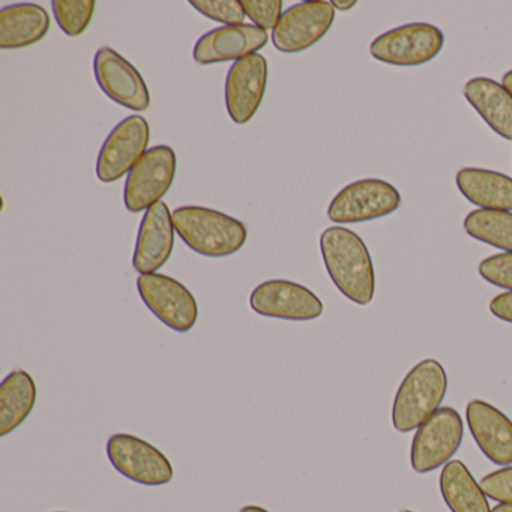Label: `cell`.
Here are the masks:
<instances>
[{
	"label": "cell",
	"mask_w": 512,
	"mask_h": 512,
	"mask_svg": "<svg viewBox=\"0 0 512 512\" xmlns=\"http://www.w3.org/2000/svg\"><path fill=\"white\" fill-rule=\"evenodd\" d=\"M268 32L254 25L221 26L199 38L193 50L199 65L223 64L241 61L268 44Z\"/></svg>",
	"instance_id": "16"
},
{
	"label": "cell",
	"mask_w": 512,
	"mask_h": 512,
	"mask_svg": "<svg viewBox=\"0 0 512 512\" xmlns=\"http://www.w3.org/2000/svg\"><path fill=\"white\" fill-rule=\"evenodd\" d=\"M320 253L329 278L344 298L368 305L376 295V272L367 244L347 227H328L320 235Z\"/></svg>",
	"instance_id": "1"
},
{
	"label": "cell",
	"mask_w": 512,
	"mask_h": 512,
	"mask_svg": "<svg viewBox=\"0 0 512 512\" xmlns=\"http://www.w3.org/2000/svg\"><path fill=\"white\" fill-rule=\"evenodd\" d=\"M107 457L112 466L130 481L148 487L169 484L175 469L169 458L152 443L128 433H116L107 440Z\"/></svg>",
	"instance_id": "7"
},
{
	"label": "cell",
	"mask_w": 512,
	"mask_h": 512,
	"mask_svg": "<svg viewBox=\"0 0 512 512\" xmlns=\"http://www.w3.org/2000/svg\"><path fill=\"white\" fill-rule=\"evenodd\" d=\"M58 512H67V511H58Z\"/></svg>",
	"instance_id": "35"
},
{
	"label": "cell",
	"mask_w": 512,
	"mask_h": 512,
	"mask_svg": "<svg viewBox=\"0 0 512 512\" xmlns=\"http://www.w3.org/2000/svg\"><path fill=\"white\" fill-rule=\"evenodd\" d=\"M445 35L437 26L416 22L383 32L370 44L371 58L392 67L415 68L442 52Z\"/></svg>",
	"instance_id": "4"
},
{
	"label": "cell",
	"mask_w": 512,
	"mask_h": 512,
	"mask_svg": "<svg viewBox=\"0 0 512 512\" xmlns=\"http://www.w3.org/2000/svg\"><path fill=\"white\" fill-rule=\"evenodd\" d=\"M464 425L454 407H440L416 430L410 464L416 473H430L452 460L463 443Z\"/></svg>",
	"instance_id": "5"
},
{
	"label": "cell",
	"mask_w": 512,
	"mask_h": 512,
	"mask_svg": "<svg viewBox=\"0 0 512 512\" xmlns=\"http://www.w3.org/2000/svg\"><path fill=\"white\" fill-rule=\"evenodd\" d=\"M479 484L488 499L497 503H512V464L488 473Z\"/></svg>",
	"instance_id": "28"
},
{
	"label": "cell",
	"mask_w": 512,
	"mask_h": 512,
	"mask_svg": "<svg viewBox=\"0 0 512 512\" xmlns=\"http://www.w3.org/2000/svg\"><path fill=\"white\" fill-rule=\"evenodd\" d=\"M331 4L335 11H350L358 5V2L356 0H332Z\"/></svg>",
	"instance_id": "30"
},
{
	"label": "cell",
	"mask_w": 512,
	"mask_h": 512,
	"mask_svg": "<svg viewBox=\"0 0 512 512\" xmlns=\"http://www.w3.org/2000/svg\"><path fill=\"white\" fill-rule=\"evenodd\" d=\"M239 512H269L268 509L262 508L259 505H247L241 508Z\"/></svg>",
	"instance_id": "33"
},
{
	"label": "cell",
	"mask_w": 512,
	"mask_h": 512,
	"mask_svg": "<svg viewBox=\"0 0 512 512\" xmlns=\"http://www.w3.org/2000/svg\"><path fill=\"white\" fill-rule=\"evenodd\" d=\"M455 184L464 199L478 208L512 212V178L505 173L464 167L458 170Z\"/></svg>",
	"instance_id": "19"
},
{
	"label": "cell",
	"mask_w": 512,
	"mask_h": 512,
	"mask_svg": "<svg viewBox=\"0 0 512 512\" xmlns=\"http://www.w3.org/2000/svg\"><path fill=\"white\" fill-rule=\"evenodd\" d=\"M482 280L491 286L512 292V253L494 254L482 260L478 266Z\"/></svg>",
	"instance_id": "26"
},
{
	"label": "cell",
	"mask_w": 512,
	"mask_h": 512,
	"mask_svg": "<svg viewBox=\"0 0 512 512\" xmlns=\"http://www.w3.org/2000/svg\"><path fill=\"white\" fill-rule=\"evenodd\" d=\"M175 224L167 203L160 202L143 215L134 248L133 266L140 275L155 274L166 265L175 247Z\"/></svg>",
	"instance_id": "15"
},
{
	"label": "cell",
	"mask_w": 512,
	"mask_h": 512,
	"mask_svg": "<svg viewBox=\"0 0 512 512\" xmlns=\"http://www.w3.org/2000/svg\"><path fill=\"white\" fill-rule=\"evenodd\" d=\"M94 74L101 91L119 106L133 112H145L151 106L142 74L116 50L103 47L95 53Z\"/></svg>",
	"instance_id": "13"
},
{
	"label": "cell",
	"mask_w": 512,
	"mask_h": 512,
	"mask_svg": "<svg viewBox=\"0 0 512 512\" xmlns=\"http://www.w3.org/2000/svg\"><path fill=\"white\" fill-rule=\"evenodd\" d=\"M94 0H55L52 2L56 22L68 37H80L91 25L95 13Z\"/></svg>",
	"instance_id": "24"
},
{
	"label": "cell",
	"mask_w": 512,
	"mask_h": 512,
	"mask_svg": "<svg viewBox=\"0 0 512 512\" xmlns=\"http://www.w3.org/2000/svg\"><path fill=\"white\" fill-rule=\"evenodd\" d=\"M439 488L451 512H491L487 494L461 460H451L442 467Z\"/></svg>",
	"instance_id": "21"
},
{
	"label": "cell",
	"mask_w": 512,
	"mask_h": 512,
	"mask_svg": "<svg viewBox=\"0 0 512 512\" xmlns=\"http://www.w3.org/2000/svg\"><path fill=\"white\" fill-rule=\"evenodd\" d=\"M175 175V151L166 145L149 149L128 173L124 187L125 208L133 214L148 211L169 193Z\"/></svg>",
	"instance_id": "8"
},
{
	"label": "cell",
	"mask_w": 512,
	"mask_h": 512,
	"mask_svg": "<svg viewBox=\"0 0 512 512\" xmlns=\"http://www.w3.org/2000/svg\"><path fill=\"white\" fill-rule=\"evenodd\" d=\"M400 191L383 181L367 178L346 185L329 203L328 218L335 224H359L388 217L400 209Z\"/></svg>",
	"instance_id": "6"
},
{
	"label": "cell",
	"mask_w": 512,
	"mask_h": 512,
	"mask_svg": "<svg viewBox=\"0 0 512 512\" xmlns=\"http://www.w3.org/2000/svg\"><path fill=\"white\" fill-rule=\"evenodd\" d=\"M151 128L143 116H128L107 137L98 154L97 178L112 184L127 176L149 151Z\"/></svg>",
	"instance_id": "11"
},
{
	"label": "cell",
	"mask_w": 512,
	"mask_h": 512,
	"mask_svg": "<svg viewBox=\"0 0 512 512\" xmlns=\"http://www.w3.org/2000/svg\"><path fill=\"white\" fill-rule=\"evenodd\" d=\"M448 392V374L436 359H422L404 377L392 403V427L398 433L418 430L440 409Z\"/></svg>",
	"instance_id": "2"
},
{
	"label": "cell",
	"mask_w": 512,
	"mask_h": 512,
	"mask_svg": "<svg viewBox=\"0 0 512 512\" xmlns=\"http://www.w3.org/2000/svg\"><path fill=\"white\" fill-rule=\"evenodd\" d=\"M190 5L202 16L224 26L244 25L247 19L242 2L238 0H191Z\"/></svg>",
	"instance_id": "25"
},
{
	"label": "cell",
	"mask_w": 512,
	"mask_h": 512,
	"mask_svg": "<svg viewBox=\"0 0 512 512\" xmlns=\"http://www.w3.org/2000/svg\"><path fill=\"white\" fill-rule=\"evenodd\" d=\"M502 86L508 91V94L512 97V70H509L508 73L503 74L502 77Z\"/></svg>",
	"instance_id": "31"
},
{
	"label": "cell",
	"mask_w": 512,
	"mask_h": 512,
	"mask_svg": "<svg viewBox=\"0 0 512 512\" xmlns=\"http://www.w3.org/2000/svg\"><path fill=\"white\" fill-rule=\"evenodd\" d=\"M176 233L200 256L229 257L238 253L248 238L242 221L203 206H182L172 212Z\"/></svg>",
	"instance_id": "3"
},
{
	"label": "cell",
	"mask_w": 512,
	"mask_h": 512,
	"mask_svg": "<svg viewBox=\"0 0 512 512\" xmlns=\"http://www.w3.org/2000/svg\"><path fill=\"white\" fill-rule=\"evenodd\" d=\"M463 95L497 136L512 142V97L502 85L488 77H475L467 80Z\"/></svg>",
	"instance_id": "18"
},
{
	"label": "cell",
	"mask_w": 512,
	"mask_h": 512,
	"mask_svg": "<svg viewBox=\"0 0 512 512\" xmlns=\"http://www.w3.org/2000/svg\"><path fill=\"white\" fill-rule=\"evenodd\" d=\"M488 308L496 319L512 325V292L500 293V295L494 296Z\"/></svg>",
	"instance_id": "29"
},
{
	"label": "cell",
	"mask_w": 512,
	"mask_h": 512,
	"mask_svg": "<svg viewBox=\"0 0 512 512\" xmlns=\"http://www.w3.org/2000/svg\"><path fill=\"white\" fill-rule=\"evenodd\" d=\"M38 391L34 377L25 370H14L0 385V436L20 427L34 410Z\"/></svg>",
	"instance_id": "22"
},
{
	"label": "cell",
	"mask_w": 512,
	"mask_h": 512,
	"mask_svg": "<svg viewBox=\"0 0 512 512\" xmlns=\"http://www.w3.org/2000/svg\"><path fill=\"white\" fill-rule=\"evenodd\" d=\"M491 512H512V503H497Z\"/></svg>",
	"instance_id": "32"
},
{
	"label": "cell",
	"mask_w": 512,
	"mask_h": 512,
	"mask_svg": "<svg viewBox=\"0 0 512 512\" xmlns=\"http://www.w3.org/2000/svg\"><path fill=\"white\" fill-rule=\"evenodd\" d=\"M254 313L271 319L310 322L322 316V299L308 287L289 280H269L259 284L250 295Z\"/></svg>",
	"instance_id": "12"
},
{
	"label": "cell",
	"mask_w": 512,
	"mask_h": 512,
	"mask_svg": "<svg viewBox=\"0 0 512 512\" xmlns=\"http://www.w3.org/2000/svg\"><path fill=\"white\" fill-rule=\"evenodd\" d=\"M245 14L253 25L263 31H274L283 16L281 0H242Z\"/></svg>",
	"instance_id": "27"
},
{
	"label": "cell",
	"mask_w": 512,
	"mask_h": 512,
	"mask_svg": "<svg viewBox=\"0 0 512 512\" xmlns=\"http://www.w3.org/2000/svg\"><path fill=\"white\" fill-rule=\"evenodd\" d=\"M266 85L265 56L257 53L232 65L226 79V109L235 124L245 125L253 119L265 97Z\"/></svg>",
	"instance_id": "14"
},
{
	"label": "cell",
	"mask_w": 512,
	"mask_h": 512,
	"mask_svg": "<svg viewBox=\"0 0 512 512\" xmlns=\"http://www.w3.org/2000/svg\"><path fill=\"white\" fill-rule=\"evenodd\" d=\"M470 434L482 454L497 466L512 464V421L487 401L470 400L466 406Z\"/></svg>",
	"instance_id": "17"
},
{
	"label": "cell",
	"mask_w": 512,
	"mask_h": 512,
	"mask_svg": "<svg viewBox=\"0 0 512 512\" xmlns=\"http://www.w3.org/2000/svg\"><path fill=\"white\" fill-rule=\"evenodd\" d=\"M334 20L335 8L326 0L293 5L272 31V44L286 55L304 52L331 31Z\"/></svg>",
	"instance_id": "10"
},
{
	"label": "cell",
	"mask_w": 512,
	"mask_h": 512,
	"mask_svg": "<svg viewBox=\"0 0 512 512\" xmlns=\"http://www.w3.org/2000/svg\"><path fill=\"white\" fill-rule=\"evenodd\" d=\"M400 512H413V511H409V509H403V511H400Z\"/></svg>",
	"instance_id": "34"
},
{
	"label": "cell",
	"mask_w": 512,
	"mask_h": 512,
	"mask_svg": "<svg viewBox=\"0 0 512 512\" xmlns=\"http://www.w3.org/2000/svg\"><path fill=\"white\" fill-rule=\"evenodd\" d=\"M463 229L476 241L512 253V212L475 209L464 218Z\"/></svg>",
	"instance_id": "23"
},
{
	"label": "cell",
	"mask_w": 512,
	"mask_h": 512,
	"mask_svg": "<svg viewBox=\"0 0 512 512\" xmlns=\"http://www.w3.org/2000/svg\"><path fill=\"white\" fill-rule=\"evenodd\" d=\"M137 290L146 307L167 328L184 334L196 326L199 307L181 281L158 272L139 275Z\"/></svg>",
	"instance_id": "9"
},
{
	"label": "cell",
	"mask_w": 512,
	"mask_h": 512,
	"mask_svg": "<svg viewBox=\"0 0 512 512\" xmlns=\"http://www.w3.org/2000/svg\"><path fill=\"white\" fill-rule=\"evenodd\" d=\"M46 8L37 4H16L0 11V49L14 50L34 46L50 31Z\"/></svg>",
	"instance_id": "20"
}]
</instances>
